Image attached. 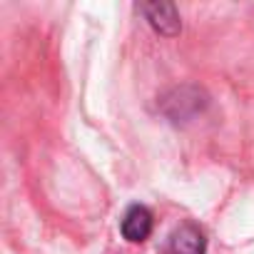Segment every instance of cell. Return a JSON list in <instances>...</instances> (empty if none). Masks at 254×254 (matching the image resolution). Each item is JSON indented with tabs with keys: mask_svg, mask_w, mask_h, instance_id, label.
Segmentation results:
<instances>
[{
	"mask_svg": "<svg viewBox=\"0 0 254 254\" xmlns=\"http://www.w3.org/2000/svg\"><path fill=\"white\" fill-rule=\"evenodd\" d=\"M209 105L207 95L194 87V85H182V87H172L167 95H162L160 107L162 112L172 120V122H185L194 115H202L204 107Z\"/></svg>",
	"mask_w": 254,
	"mask_h": 254,
	"instance_id": "6da1fadb",
	"label": "cell"
},
{
	"mask_svg": "<svg viewBox=\"0 0 254 254\" xmlns=\"http://www.w3.org/2000/svg\"><path fill=\"white\" fill-rule=\"evenodd\" d=\"M137 13H142L145 23L160 38H177L182 33V18L175 3H140Z\"/></svg>",
	"mask_w": 254,
	"mask_h": 254,
	"instance_id": "7a4b0ae2",
	"label": "cell"
},
{
	"mask_svg": "<svg viewBox=\"0 0 254 254\" xmlns=\"http://www.w3.org/2000/svg\"><path fill=\"white\" fill-rule=\"evenodd\" d=\"M155 232V214L147 204H130L120 219V234L130 244H142Z\"/></svg>",
	"mask_w": 254,
	"mask_h": 254,
	"instance_id": "3957f363",
	"label": "cell"
},
{
	"mask_svg": "<svg viewBox=\"0 0 254 254\" xmlns=\"http://www.w3.org/2000/svg\"><path fill=\"white\" fill-rule=\"evenodd\" d=\"M167 254H207V234L204 229L192 222L185 219L182 224H177L167 239Z\"/></svg>",
	"mask_w": 254,
	"mask_h": 254,
	"instance_id": "277c9868",
	"label": "cell"
}]
</instances>
